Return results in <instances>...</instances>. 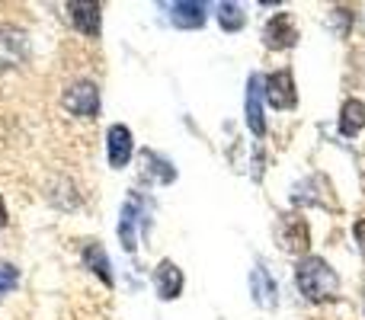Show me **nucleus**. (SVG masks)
Listing matches in <instances>:
<instances>
[{"instance_id":"obj_14","label":"nucleus","mask_w":365,"mask_h":320,"mask_svg":"<svg viewBox=\"0 0 365 320\" xmlns=\"http://www.w3.org/2000/svg\"><path fill=\"white\" fill-rule=\"evenodd\" d=\"M135 224H138V202L128 199L125 208H122V221H119V237H122V244H125L128 253H132L135 244H138V237H135Z\"/></svg>"},{"instance_id":"obj_8","label":"nucleus","mask_w":365,"mask_h":320,"mask_svg":"<svg viewBox=\"0 0 365 320\" xmlns=\"http://www.w3.org/2000/svg\"><path fill=\"white\" fill-rule=\"evenodd\" d=\"M205 4H189V0H180V4L170 6V23L177 29H202L205 26Z\"/></svg>"},{"instance_id":"obj_1","label":"nucleus","mask_w":365,"mask_h":320,"mask_svg":"<svg viewBox=\"0 0 365 320\" xmlns=\"http://www.w3.org/2000/svg\"><path fill=\"white\" fill-rule=\"evenodd\" d=\"M295 285L308 301L321 304V301L336 298V291H340V276H336V269L324 257H302L295 266Z\"/></svg>"},{"instance_id":"obj_16","label":"nucleus","mask_w":365,"mask_h":320,"mask_svg":"<svg viewBox=\"0 0 365 320\" xmlns=\"http://www.w3.org/2000/svg\"><path fill=\"white\" fill-rule=\"evenodd\" d=\"M16 282H19V269L13 263H0V298L4 295H10L13 289H16Z\"/></svg>"},{"instance_id":"obj_5","label":"nucleus","mask_w":365,"mask_h":320,"mask_svg":"<svg viewBox=\"0 0 365 320\" xmlns=\"http://www.w3.org/2000/svg\"><path fill=\"white\" fill-rule=\"evenodd\" d=\"M263 74H250L247 81V100H244V113H247V125L257 138L266 135V119H263Z\"/></svg>"},{"instance_id":"obj_7","label":"nucleus","mask_w":365,"mask_h":320,"mask_svg":"<svg viewBox=\"0 0 365 320\" xmlns=\"http://www.w3.org/2000/svg\"><path fill=\"white\" fill-rule=\"evenodd\" d=\"M182 269L173 259H164V263L154 269V289H158V295L164 298V301H173V298L182 295Z\"/></svg>"},{"instance_id":"obj_11","label":"nucleus","mask_w":365,"mask_h":320,"mask_svg":"<svg viewBox=\"0 0 365 320\" xmlns=\"http://www.w3.org/2000/svg\"><path fill=\"white\" fill-rule=\"evenodd\" d=\"M250 291H253V301L259 304V308H272L276 304V282L269 279V272L263 269V266H257V269L250 272Z\"/></svg>"},{"instance_id":"obj_3","label":"nucleus","mask_w":365,"mask_h":320,"mask_svg":"<svg viewBox=\"0 0 365 320\" xmlns=\"http://www.w3.org/2000/svg\"><path fill=\"white\" fill-rule=\"evenodd\" d=\"M61 106L71 115H77V119H96V113H100V90L93 83H74L61 96Z\"/></svg>"},{"instance_id":"obj_12","label":"nucleus","mask_w":365,"mask_h":320,"mask_svg":"<svg viewBox=\"0 0 365 320\" xmlns=\"http://www.w3.org/2000/svg\"><path fill=\"white\" fill-rule=\"evenodd\" d=\"M365 128V103L362 100H346L340 109V135L356 138Z\"/></svg>"},{"instance_id":"obj_10","label":"nucleus","mask_w":365,"mask_h":320,"mask_svg":"<svg viewBox=\"0 0 365 320\" xmlns=\"http://www.w3.org/2000/svg\"><path fill=\"white\" fill-rule=\"evenodd\" d=\"M282 247L289 253H304L308 250V224L302 218H292L285 215L282 218Z\"/></svg>"},{"instance_id":"obj_9","label":"nucleus","mask_w":365,"mask_h":320,"mask_svg":"<svg viewBox=\"0 0 365 320\" xmlns=\"http://www.w3.org/2000/svg\"><path fill=\"white\" fill-rule=\"evenodd\" d=\"M68 10H71V19H74L81 36H87V38L100 36V19H103L100 6L96 4H68Z\"/></svg>"},{"instance_id":"obj_15","label":"nucleus","mask_w":365,"mask_h":320,"mask_svg":"<svg viewBox=\"0 0 365 320\" xmlns=\"http://www.w3.org/2000/svg\"><path fill=\"white\" fill-rule=\"evenodd\" d=\"M215 16H218V23H221V29L225 32H240L244 29V23H247L244 6H237V4H221Z\"/></svg>"},{"instance_id":"obj_17","label":"nucleus","mask_w":365,"mask_h":320,"mask_svg":"<svg viewBox=\"0 0 365 320\" xmlns=\"http://www.w3.org/2000/svg\"><path fill=\"white\" fill-rule=\"evenodd\" d=\"M6 221H10V218H6V208H4V199H0V227H6Z\"/></svg>"},{"instance_id":"obj_13","label":"nucleus","mask_w":365,"mask_h":320,"mask_svg":"<svg viewBox=\"0 0 365 320\" xmlns=\"http://www.w3.org/2000/svg\"><path fill=\"white\" fill-rule=\"evenodd\" d=\"M83 263H87V269L96 272V276H100L106 285H113V269H109L106 250L100 247V240H90V244L83 247Z\"/></svg>"},{"instance_id":"obj_4","label":"nucleus","mask_w":365,"mask_h":320,"mask_svg":"<svg viewBox=\"0 0 365 320\" xmlns=\"http://www.w3.org/2000/svg\"><path fill=\"white\" fill-rule=\"evenodd\" d=\"M298 42V26L292 13H276L269 23L263 26V45L272 51H285Z\"/></svg>"},{"instance_id":"obj_2","label":"nucleus","mask_w":365,"mask_h":320,"mask_svg":"<svg viewBox=\"0 0 365 320\" xmlns=\"http://www.w3.org/2000/svg\"><path fill=\"white\" fill-rule=\"evenodd\" d=\"M263 96L269 106L276 109H295L298 103V90H295V77L289 68L272 71L269 77H263Z\"/></svg>"},{"instance_id":"obj_6","label":"nucleus","mask_w":365,"mask_h":320,"mask_svg":"<svg viewBox=\"0 0 365 320\" xmlns=\"http://www.w3.org/2000/svg\"><path fill=\"white\" fill-rule=\"evenodd\" d=\"M106 154H109V167L113 170L128 167V160L135 154V138L128 132V125H113L106 132Z\"/></svg>"}]
</instances>
